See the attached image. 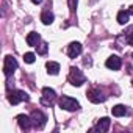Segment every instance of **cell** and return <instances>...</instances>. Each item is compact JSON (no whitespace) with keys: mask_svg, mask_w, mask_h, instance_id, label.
Instances as JSON below:
<instances>
[{"mask_svg":"<svg viewBox=\"0 0 133 133\" xmlns=\"http://www.w3.org/2000/svg\"><path fill=\"white\" fill-rule=\"evenodd\" d=\"M111 113H113V116L121 117V116H125V114L128 113V110H127V107H125V105H116V107H113Z\"/></svg>","mask_w":133,"mask_h":133,"instance_id":"7c38bea8","label":"cell"},{"mask_svg":"<svg viewBox=\"0 0 133 133\" xmlns=\"http://www.w3.org/2000/svg\"><path fill=\"white\" fill-rule=\"evenodd\" d=\"M107 68L108 69H113V71H119L121 69V66H122V61H121V58L117 56V55H113V56H110L108 59H107Z\"/></svg>","mask_w":133,"mask_h":133,"instance_id":"ba28073f","label":"cell"},{"mask_svg":"<svg viewBox=\"0 0 133 133\" xmlns=\"http://www.w3.org/2000/svg\"><path fill=\"white\" fill-rule=\"evenodd\" d=\"M17 69V61L16 58H13L11 55L5 56V63H3V74L6 77H11L14 74V71Z\"/></svg>","mask_w":133,"mask_h":133,"instance_id":"3957f363","label":"cell"},{"mask_svg":"<svg viewBox=\"0 0 133 133\" xmlns=\"http://www.w3.org/2000/svg\"><path fill=\"white\" fill-rule=\"evenodd\" d=\"M8 100H10V103L17 105V103H21V102H24V100H28V94H27V92H24V91L14 89V91H11V92H10Z\"/></svg>","mask_w":133,"mask_h":133,"instance_id":"277c9868","label":"cell"},{"mask_svg":"<svg viewBox=\"0 0 133 133\" xmlns=\"http://www.w3.org/2000/svg\"><path fill=\"white\" fill-rule=\"evenodd\" d=\"M39 39H41L39 35L35 33V31H31V33H28V36H27V44H28V45H38Z\"/></svg>","mask_w":133,"mask_h":133,"instance_id":"9a60e30c","label":"cell"},{"mask_svg":"<svg viewBox=\"0 0 133 133\" xmlns=\"http://www.w3.org/2000/svg\"><path fill=\"white\" fill-rule=\"evenodd\" d=\"M16 119H17V124H19V127H21L22 130H28V128L31 127V124H33V122H31V117L27 116V114H19Z\"/></svg>","mask_w":133,"mask_h":133,"instance_id":"30bf717a","label":"cell"},{"mask_svg":"<svg viewBox=\"0 0 133 133\" xmlns=\"http://www.w3.org/2000/svg\"><path fill=\"white\" fill-rule=\"evenodd\" d=\"M110 124H111V121H110L108 117H102V119L96 124V127L92 128V131H100V133H105V131H108Z\"/></svg>","mask_w":133,"mask_h":133,"instance_id":"9c48e42d","label":"cell"},{"mask_svg":"<svg viewBox=\"0 0 133 133\" xmlns=\"http://www.w3.org/2000/svg\"><path fill=\"white\" fill-rule=\"evenodd\" d=\"M24 61H25V63H28V64L35 63V53H31V52H27V53L24 55Z\"/></svg>","mask_w":133,"mask_h":133,"instance_id":"e0dca14e","label":"cell"},{"mask_svg":"<svg viewBox=\"0 0 133 133\" xmlns=\"http://www.w3.org/2000/svg\"><path fill=\"white\" fill-rule=\"evenodd\" d=\"M56 99V92L50 88H44L42 89V97H41V102L42 105H52Z\"/></svg>","mask_w":133,"mask_h":133,"instance_id":"8992f818","label":"cell"},{"mask_svg":"<svg viewBox=\"0 0 133 133\" xmlns=\"http://www.w3.org/2000/svg\"><path fill=\"white\" fill-rule=\"evenodd\" d=\"M45 68H47V72H49L50 75H56V74L59 72V64L55 63V61H49V63L45 64Z\"/></svg>","mask_w":133,"mask_h":133,"instance_id":"4fadbf2b","label":"cell"},{"mask_svg":"<svg viewBox=\"0 0 133 133\" xmlns=\"http://www.w3.org/2000/svg\"><path fill=\"white\" fill-rule=\"evenodd\" d=\"M88 99L92 102V103H100V102H105L107 100V96H103V92L97 88L94 89H89L88 91Z\"/></svg>","mask_w":133,"mask_h":133,"instance_id":"52a82bcc","label":"cell"},{"mask_svg":"<svg viewBox=\"0 0 133 133\" xmlns=\"http://www.w3.org/2000/svg\"><path fill=\"white\" fill-rule=\"evenodd\" d=\"M128 16H130V13L128 11H119L117 13V22L121 24V25H125L127 22H128Z\"/></svg>","mask_w":133,"mask_h":133,"instance_id":"2e32d148","label":"cell"},{"mask_svg":"<svg viewBox=\"0 0 133 133\" xmlns=\"http://www.w3.org/2000/svg\"><path fill=\"white\" fill-rule=\"evenodd\" d=\"M58 103H59V108H63L66 111H77V110H80V103L75 99L69 97V96H63Z\"/></svg>","mask_w":133,"mask_h":133,"instance_id":"6da1fadb","label":"cell"},{"mask_svg":"<svg viewBox=\"0 0 133 133\" xmlns=\"http://www.w3.org/2000/svg\"><path fill=\"white\" fill-rule=\"evenodd\" d=\"M45 52H47V44H45V42H42V44H41V47L38 49V53H39V55H44Z\"/></svg>","mask_w":133,"mask_h":133,"instance_id":"ac0fdd59","label":"cell"},{"mask_svg":"<svg viewBox=\"0 0 133 133\" xmlns=\"http://www.w3.org/2000/svg\"><path fill=\"white\" fill-rule=\"evenodd\" d=\"M53 19H55V17H53V14H52L49 10H47V11H44V13L41 14V21H42V24H44V25H50V24L53 22Z\"/></svg>","mask_w":133,"mask_h":133,"instance_id":"5bb4252c","label":"cell"},{"mask_svg":"<svg viewBox=\"0 0 133 133\" xmlns=\"http://www.w3.org/2000/svg\"><path fill=\"white\" fill-rule=\"evenodd\" d=\"M82 50H83V47H82L80 42H71L69 49H68V53H69L71 58H75V56H78L82 53Z\"/></svg>","mask_w":133,"mask_h":133,"instance_id":"8fae6325","label":"cell"},{"mask_svg":"<svg viewBox=\"0 0 133 133\" xmlns=\"http://www.w3.org/2000/svg\"><path fill=\"white\" fill-rule=\"evenodd\" d=\"M128 13H130V14H131V16H133V5H131V6H130V8H128Z\"/></svg>","mask_w":133,"mask_h":133,"instance_id":"ffe728a7","label":"cell"},{"mask_svg":"<svg viewBox=\"0 0 133 133\" xmlns=\"http://www.w3.org/2000/svg\"><path fill=\"white\" fill-rule=\"evenodd\" d=\"M69 82H71V85H74V86H82V85L86 82V77L83 75V72H82L80 69L71 68V71H69Z\"/></svg>","mask_w":133,"mask_h":133,"instance_id":"7a4b0ae2","label":"cell"},{"mask_svg":"<svg viewBox=\"0 0 133 133\" xmlns=\"http://www.w3.org/2000/svg\"><path fill=\"white\" fill-rule=\"evenodd\" d=\"M31 2H33V3H36V5H38V3H41V2H42V0H31Z\"/></svg>","mask_w":133,"mask_h":133,"instance_id":"44dd1931","label":"cell"},{"mask_svg":"<svg viewBox=\"0 0 133 133\" xmlns=\"http://www.w3.org/2000/svg\"><path fill=\"white\" fill-rule=\"evenodd\" d=\"M127 42H128L130 45H133V35H128V36H127Z\"/></svg>","mask_w":133,"mask_h":133,"instance_id":"d6986e66","label":"cell"},{"mask_svg":"<svg viewBox=\"0 0 133 133\" xmlns=\"http://www.w3.org/2000/svg\"><path fill=\"white\" fill-rule=\"evenodd\" d=\"M30 117H31V122H33V125L36 128H42L45 125V122H47V116L42 111H33Z\"/></svg>","mask_w":133,"mask_h":133,"instance_id":"5b68a950","label":"cell"}]
</instances>
